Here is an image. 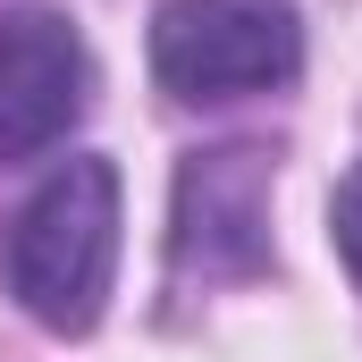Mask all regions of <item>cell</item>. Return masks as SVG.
Listing matches in <instances>:
<instances>
[{"label": "cell", "mask_w": 362, "mask_h": 362, "mask_svg": "<svg viewBox=\"0 0 362 362\" xmlns=\"http://www.w3.org/2000/svg\"><path fill=\"white\" fill-rule=\"evenodd\" d=\"M110 270H118V169L110 160H59L25 194V211L8 219L0 278L42 329L76 337L101 320Z\"/></svg>", "instance_id": "cell-1"}, {"label": "cell", "mask_w": 362, "mask_h": 362, "mask_svg": "<svg viewBox=\"0 0 362 362\" xmlns=\"http://www.w3.org/2000/svg\"><path fill=\"white\" fill-rule=\"evenodd\" d=\"M303 68V25L278 0H169L152 25V76L177 101H245Z\"/></svg>", "instance_id": "cell-2"}, {"label": "cell", "mask_w": 362, "mask_h": 362, "mask_svg": "<svg viewBox=\"0 0 362 362\" xmlns=\"http://www.w3.org/2000/svg\"><path fill=\"white\" fill-rule=\"evenodd\" d=\"M169 270L202 278V286L270 270V160H262V152L228 144V152H194L177 169Z\"/></svg>", "instance_id": "cell-3"}, {"label": "cell", "mask_w": 362, "mask_h": 362, "mask_svg": "<svg viewBox=\"0 0 362 362\" xmlns=\"http://www.w3.org/2000/svg\"><path fill=\"white\" fill-rule=\"evenodd\" d=\"M85 110V42L51 8L0 17V169L51 152Z\"/></svg>", "instance_id": "cell-4"}, {"label": "cell", "mask_w": 362, "mask_h": 362, "mask_svg": "<svg viewBox=\"0 0 362 362\" xmlns=\"http://www.w3.org/2000/svg\"><path fill=\"white\" fill-rule=\"evenodd\" d=\"M329 236H337V253H346V270L362 278V169L337 185V202H329Z\"/></svg>", "instance_id": "cell-5"}]
</instances>
